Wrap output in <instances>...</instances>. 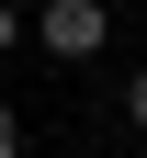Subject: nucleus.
<instances>
[{
    "mask_svg": "<svg viewBox=\"0 0 147 158\" xmlns=\"http://www.w3.org/2000/svg\"><path fill=\"white\" fill-rule=\"evenodd\" d=\"M0 158H23V113H11V102H0Z\"/></svg>",
    "mask_w": 147,
    "mask_h": 158,
    "instance_id": "3",
    "label": "nucleus"
},
{
    "mask_svg": "<svg viewBox=\"0 0 147 158\" xmlns=\"http://www.w3.org/2000/svg\"><path fill=\"white\" fill-rule=\"evenodd\" d=\"M23 34H34V23H23V11H11V0H0V56H11V45H23Z\"/></svg>",
    "mask_w": 147,
    "mask_h": 158,
    "instance_id": "2",
    "label": "nucleus"
},
{
    "mask_svg": "<svg viewBox=\"0 0 147 158\" xmlns=\"http://www.w3.org/2000/svg\"><path fill=\"white\" fill-rule=\"evenodd\" d=\"M34 45H45L57 68H91V56L113 45V11H102V0H45V11H34Z\"/></svg>",
    "mask_w": 147,
    "mask_h": 158,
    "instance_id": "1",
    "label": "nucleus"
},
{
    "mask_svg": "<svg viewBox=\"0 0 147 158\" xmlns=\"http://www.w3.org/2000/svg\"><path fill=\"white\" fill-rule=\"evenodd\" d=\"M124 124H147V68H136V79H124Z\"/></svg>",
    "mask_w": 147,
    "mask_h": 158,
    "instance_id": "4",
    "label": "nucleus"
}]
</instances>
